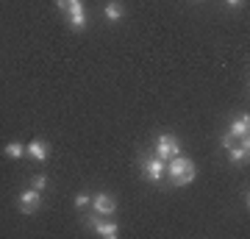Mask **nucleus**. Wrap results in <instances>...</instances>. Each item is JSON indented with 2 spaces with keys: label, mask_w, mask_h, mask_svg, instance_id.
<instances>
[{
  "label": "nucleus",
  "mask_w": 250,
  "mask_h": 239,
  "mask_svg": "<svg viewBox=\"0 0 250 239\" xmlns=\"http://www.w3.org/2000/svg\"><path fill=\"white\" fill-rule=\"evenodd\" d=\"M167 173L172 175V184L175 186H189L192 181H195L197 175V167L195 161L187 159V156H172V159H167Z\"/></svg>",
  "instance_id": "obj_1"
},
{
  "label": "nucleus",
  "mask_w": 250,
  "mask_h": 239,
  "mask_svg": "<svg viewBox=\"0 0 250 239\" xmlns=\"http://www.w3.org/2000/svg\"><path fill=\"white\" fill-rule=\"evenodd\" d=\"M56 6L64 11L67 25L72 31H83L86 28V11H83V3L81 0H56Z\"/></svg>",
  "instance_id": "obj_2"
},
{
  "label": "nucleus",
  "mask_w": 250,
  "mask_h": 239,
  "mask_svg": "<svg viewBox=\"0 0 250 239\" xmlns=\"http://www.w3.org/2000/svg\"><path fill=\"white\" fill-rule=\"evenodd\" d=\"M223 148L228 151V159H231L233 164H242V161H248V156H250V139L248 136L225 133L223 136Z\"/></svg>",
  "instance_id": "obj_3"
},
{
  "label": "nucleus",
  "mask_w": 250,
  "mask_h": 239,
  "mask_svg": "<svg viewBox=\"0 0 250 239\" xmlns=\"http://www.w3.org/2000/svg\"><path fill=\"white\" fill-rule=\"evenodd\" d=\"M139 167H142V173H145L147 181L159 184L161 175H164V170H167V161L159 159V156H142V159H139Z\"/></svg>",
  "instance_id": "obj_4"
},
{
  "label": "nucleus",
  "mask_w": 250,
  "mask_h": 239,
  "mask_svg": "<svg viewBox=\"0 0 250 239\" xmlns=\"http://www.w3.org/2000/svg\"><path fill=\"white\" fill-rule=\"evenodd\" d=\"M181 153V142L172 136V133H161L159 139H156V156L159 159H172V156H178Z\"/></svg>",
  "instance_id": "obj_5"
},
{
  "label": "nucleus",
  "mask_w": 250,
  "mask_h": 239,
  "mask_svg": "<svg viewBox=\"0 0 250 239\" xmlns=\"http://www.w3.org/2000/svg\"><path fill=\"white\" fill-rule=\"evenodd\" d=\"M86 225H92L95 228V234L103 239H117V234H120V228H117V222H106V220H100V214H92V217H86Z\"/></svg>",
  "instance_id": "obj_6"
},
{
  "label": "nucleus",
  "mask_w": 250,
  "mask_h": 239,
  "mask_svg": "<svg viewBox=\"0 0 250 239\" xmlns=\"http://www.w3.org/2000/svg\"><path fill=\"white\" fill-rule=\"evenodd\" d=\"M20 212L22 214H34L39 212V206H42V192H36L34 186L31 189H25V192H20Z\"/></svg>",
  "instance_id": "obj_7"
},
{
  "label": "nucleus",
  "mask_w": 250,
  "mask_h": 239,
  "mask_svg": "<svg viewBox=\"0 0 250 239\" xmlns=\"http://www.w3.org/2000/svg\"><path fill=\"white\" fill-rule=\"evenodd\" d=\"M92 209H95V214H100V217H111V214L117 212V200L108 192H98V195L92 197Z\"/></svg>",
  "instance_id": "obj_8"
},
{
  "label": "nucleus",
  "mask_w": 250,
  "mask_h": 239,
  "mask_svg": "<svg viewBox=\"0 0 250 239\" xmlns=\"http://www.w3.org/2000/svg\"><path fill=\"white\" fill-rule=\"evenodd\" d=\"M25 153L34 161H47V159H50V145H47V142H42V139H34L25 148Z\"/></svg>",
  "instance_id": "obj_9"
},
{
  "label": "nucleus",
  "mask_w": 250,
  "mask_h": 239,
  "mask_svg": "<svg viewBox=\"0 0 250 239\" xmlns=\"http://www.w3.org/2000/svg\"><path fill=\"white\" fill-rule=\"evenodd\" d=\"M103 14H106L108 22H120V20H123V14H125V9H123V3H120V0H111V3H106Z\"/></svg>",
  "instance_id": "obj_10"
},
{
  "label": "nucleus",
  "mask_w": 250,
  "mask_h": 239,
  "mask_svg": "<svg viewBox=\"0 0 250 239\" xmlns=\"http://www.w3.org/2000/svg\"><path fill=\"white\" fill-rule=\"evenodd\" d=\"M248 131H250V120H248V114H245V117H236V120H233L228 133H233V136H248Z\"/></svg>",
  "instance_id": "obj_11"
},
{
  "label": "nucleus",
  "mask_w": 250,
  "mask_h": 239,
  "mask_svg": "<svg viewBox=\"0 0 250 239\" xmlns=\"http://www.w3.org/2000/svg\"><path fill=\"white\" fill-rule=\"evenodd\" d=\"M22 153H25L22 142H9V145H6V156H9V159H22Z\"/></svg>",
  "instance_id": "obj_12"
},
{
  "label": "nucleus",
  "mask_w": 250,
  "mask_h": 239,
  "mask_svg": "<svg viewBox=\"0 0 250 239\" xmlns=\"http://www.w3.org/2000/svg\"><path fill=\"white\" fill-rule=\"evenodd\" d=\"M31 186H34L36 192L47 189V175H34V178H31Z\"/></svg>",
  "instance_id": "obj_13"
},
{
  "label": "nucleus",
  "mask_w": 250,
  "mask_h": 239,
  "mask_svg": "<svg viewBox=\"0 0 250 239\" xmlns=\"http://www.w3.org/2000/svg\"><path fill=\"white\" fill-rule=\"evenodd\" d=\"M89 203H92L89 195H83V192H81V195H75V209H86Z\"/></svg>",
  "instance_id": "obj_14"
},
{
  "label": "nucleus",
  "mask_w": 250,
  "mask_h": 239,
  "mask_svg": "<svg viewBox=\"0 0 250 239\" xmlns=\"http://www.w3.org/2000/svg\"><path fill=\"white\" fill-rule=\"evenodd\" d=\"M225 6H231V9H239V6H245V0H225Z\"/></svg>",
  "instance_id": "obj_15"
}]
</instances>
